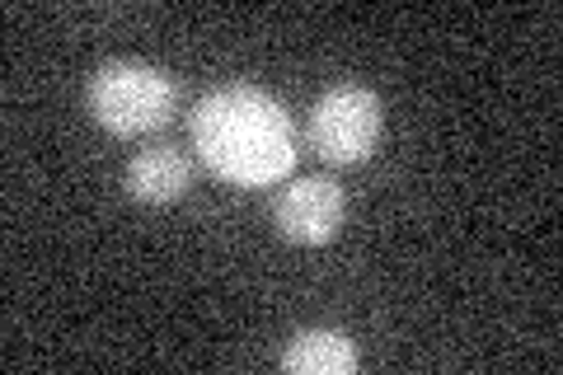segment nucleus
Returning a JSON list of instances; mask_svg holds the SVG:
<instances>
[{
	"instance_id": "nucleus-5",
	"label": "nucleus",
	"mask_w": 563,
	"mask_h": 375,
	"mask_svg": "<svg viewBox=\"0 0 563 375\" xmlns=\"http://www.w3.org/2000/svg\"><path fill=\"white\" fill-rule=\"evenodd\" d=\"M192 188V159L174 146H146L128 165V192L146 207H169Z\"/></svg>"
},
{
	"instance_id": "nucleus-4",
	"label": "nucleus",
	"mask_w": 563,
	"mask_h": 375,
	"mask_svg": "<svg viewBox=\"0 0 563 375\" xmlns=\"http://www.w3.org/2000/svg\"><path fill=\"white\" fill-rule=\"evenodd\" d=\"M343 217H347V192L339 178H324V174L291 178V184L282 188V198L273 202L277 235L291 244H306V249L339 240Z\"/></svg>"
},
{
	"instance_id": "nucleus-6",
	"label": "nucleus",
	"mask_w": 563,
	"mask_h": 375,
	"mask_svg": "<svg viewBox=\"0 0 563 375\" xmlns=\"http://www.w3.org/2000/svg\"><path fill=\"white\" fill-rule=\"evenodd\" d=\"M357 366L362 352L343 329H301L282 352L287 375H352Z\"/></svg>"
},
{
	"instance_id": "nucleus-1",
	"label": "nucleus",
	"mask_w": 563,
	"mask_h": 375,
	"mask_svg": "<svg viewBox=\"0 0 563 375\" xmlns=\"http://www.w3.org/2000/svg\"><path fill=\"white\" fill-rule=\"evenodd\" d=\"M192 151L235 188H268L296 165V132L287 103L258 85H221L192 109Z\"/></svg>"
},
{
	"instance_id": "nucleus-2",
	"label": "nucleus",
	"mask_w": 563,
	"mask_h": 375,
	"mask_svg": "<svg viewBox=\"0 0 563 375\" xmlns=\"http://www.w3.org/2000/svg\"><path fill=\"white\" fill-rule=\"evenodd\" d=\"M179 109V85L169 70L146 62H103L90 80V113L113 136H146L161 132Z\"/></svg>"
},
{
	"instance_id": "nucleus-3",
	"label": "nucleus",
	"mask_w": 563,
	"mask_h": 375,
	"mask_svg": "<svg viewBox=\"0 0 563 375\" xmlns=\"http://www.w3.org/2000/svg\"><path fill=\"white\" fill-rule=\"evenodd\" d=\"M385 132V109L376 99V89L366 85H329L310 109V151L329 159V165H362L372 159L376 141Z\"/></svg>"
}]
</instances>
